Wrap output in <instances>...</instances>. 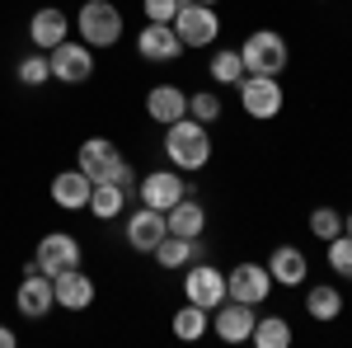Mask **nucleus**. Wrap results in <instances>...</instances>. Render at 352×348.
Wrapping results in <instances>:
<instances>
[{"instance_id":"1","label":"nucleus","mask_w":352,"mask_h":348,"mask_svg":"<svg viewBox=\"0 0 352 348\" xmlns=\"http://www.w3.org/2000/svg\"><path fill=\"white\" fill-rule=\"evenodd\" d=\"M164 156H169V165L197 174L202 165L212 161V132H207V123H197V118L169 123V127H164Z\"/></svg>"},{"instance_id":"2","label":"nucleus","mask_w":352,"mask_h":348,"mask_svg":"<svg viewBox=\"0 0 352 348\" xmlns=\"http://www.w3.org/2000/svg\"><path fill=\"white\" fill-rule=\"evenodd\" d=\"M76 165L89 174V184H122V188L132 184V165H127V156L113 146L109 136H89V141H80Z\"/></svg>"},{"instance_id":"3","label":"nucleus","mask_w":352,"mask_h":348,"mask_svg":"<svg viewBox=\"0 0 352 348\" xmlns=\"http://www.w3.org/2000/svg\"><path fill=\"white\" fill-rule=\"evenodd\" d=\"M240 61H244V76H282L287 71V38L272 33V28H254L249 38L240 43Z\"/></svg>"},{"instance_id":"4","label":"nucleus","mask_w":352,"mask_h":348,"mask_svg":"<svg viewBox=\"0 0 352 348\" xmlns=\"http://www.w3.org/2000/svg\"><path fill=\"white\" fill-rule=\"evenodd\" d=\"M76 28L85 48H113L122 38V10L113 0H85L76 10Z\"/></svg>"},{"instance_id":"5","label":"nucleus","mask_w":352,"mask_h":348,"mask_svg":"<svg viewBox=\"0 0 352 348\" xmlns=\"http://www.w3.org/2000/svg\"><path fill=\"white\" fill-rule=\"evenodd\" d=\"M169 24H174L184 48H212L221 38V14L212 5H197V0H179V14Z\"/></svg>"},{"instance_id":"6","label":"nucleus","mask_w":352,"mask_h":348,"mask_svg":"<svg viewBox=\"0 0 352 348\" xmlns=\"http://www.w3.org/2000/svg\"><path fill=\"white\" fill-rule=\"evenodd\" d=\"M240 104H244V113L249 118H258V123H268V118H277L282 113V85H277V76H244L240 85Z\"/></svg>"},{"instance_id":"7","label":"nucleus","mask_w":352,"mask_h":348,"mask_svg":"<svg viewBox=\"0 0 352 348\" xmlns=\"http://www.w3.org/2000/svg\"><path fill=\"white\" fill-rule=\"evenodd\" d=\"M47 66H52V81L61 85H85L94 76V48H85V43H56L52 52H47Z\"/></svg>"},{"instance_id":"8","label":"nucleus","mask_w":352,"mask_h":348,"mask_svg":"<svg viewBox=\"0 0 352 348\" xmlns=\"http://www.w3.org/2000/svg\"><path fill=\"white\" fill-rule=\"evenodd\" d=\"M272 273L263 264H235L226 273V296H235V301H249V306H263L272 296Z\"/></svg>"},{"instance_id":"9","label":"nucleus","mask_w":352,"mask_h":348,"mask_svg":"<svg viewBox=\"0 0 352 348\" xmlns=\"http://www.w3.org/2000/svg\"><path fill=\"white\" fill-rule=\"evenodd\" d=\"M33 264L43 268L47 278L66 273V268H80V240H76V236H66V231H52V236H43V240H38V259H33Z\"/></svg>"},{"instance_id":"10","label":"nucleus","mask_w":352,"mask_h":348,"mask_svg":"<svg viewBox=\"0 0 352 348\" xmlns=\"http://www.w3.org/2000/svg\"><path fill=\"white\" fill-rule=\"evenodd\" d=\"M184 296H188L192 306H207V311H217L221 301H226V273L212 264H197L192 259L188 278H184Z\"/></svg>"},{"instance_id":"11","label":"nucleus","mask_w":352,"mask_h":348,"mask_svg":"<svg viewBox=\"0 0 352 348\" xmlns=\"http://www.w3.org/2000/svg\"><path fill=\"white\" fill-rule=\"evenodd\" d=\"M169 236V221H164V212H155V207H146L141 203V212L127 216V245H132L136 254H155V245Z\"/></svg>"},{"instance_id":"12","label":"nucleus","mask_w":352,"mask_h":348,"mask_svg":"<svg viewBox=\"0 0 352 348\" xmlns=\"http://www.w3.org/2000/svg\"><path fill=\"white\" fill-rule=\"evenodd\" d=\"M254 320H258V316H254V306H249V301H235V296H226V301H221L217 306V334L221 339H226V344H249V334H254Z\"/></svg>"},{"instance_id":"13","label":"nucleus","mask_w":352,"mask_h":348,"mask_svg":"<svg viewBox=\"0 0 352 348\" xmlns=\"http://www.w3.org/2000/svg\"><path fill=\"white\" fill-rule=\"evenodd\" d=\"M28 38L38 43V52H52L56 43H66V38H71V14H66V10H56V5H43V10L28 19Z\"/></svg>"},{"instance_id":"14","label":"nucleus","mask_w":352,"mask_h":348,"mask_svg":"<svg viewBox=\"0 0 352 348\" xmlns=\"http://www.w3.org/2000/svg\"><path fill=\"white\" fill-rule=\"evenodd\" d=\"M184 193H188V188H184V179H179V170H155V174L141 179V203L155 207V212H169Z\"/></svg>"},{"instance_id":"15","label":"nucleus","mask_w":352,"mask_h":348,"mask_svg":"<svg viewBox=\"0 0 352 348\" xmlns=\"http://www.w3.org/2000/svg\"><path fill=\"white\" fill-rule=\"evenodd\" d=\"M14 306H19V316H28V320H43L56 306L52 278H47V273H28L24 283H19V292H14Z\"/></svg>"},{"instance_id":"16","label":"nucleus","mask_w":352,"mask_h":348,"mask_svg":"<svg viewBox=\"0 0 352 348\" xmlns=\"http://www.w3.org/2000/svg\"><path fill=\"white\" fill-rule=\"evenodd\" d=\"M52 296L61 311H85V306H94V278H85L80 268H66L52 278Z\"/></svg>"},{"instance_id":"17","label":"nucleus","mask_w":352,"mask_h":348,"mask_svg":"<svg viewBox=\"0 0 352 348\" xmlns=\"http://www.w3.org/2000/svg\"><path fill=\"white\" fill-rule=\"evenodd\" d=\"M89 193H94V184H89V174H85L80 165H76V170H61V174L52 179V203L61 207V212L89 207Z\"/></svg>"},{"instance_id":"18","label":"nucleus","mask_w":352,"mask_h":348,"mask_svg":"<svg viewBox=\"0 0 352 348\" xmlns=\"http://www.w3.org/2000/svg\"><path fill=\"white\" fill-rule=\"evenodd\" d=\"M146 113L169 127V123H179V118H188V94L179 90V85H151V94H146Z\"/></svg>"},{"instance_id":"19","label":"nucleus","mask_w":352,"mask_h":348,"mask_svg":"<svg viewBox=\"0 0 352 348\" xmlns=\"http://www.w3.org/2000/svg\"><path fill=\"white\" fill-rule=\"evenodd\" d=\"M136 52L146 57V61H174V57L184 52V43H179L174 24H146L141 38H136Z\"/></svg>"},{"instance_id":"20","label":"nucleus","mask_w":352,"mask_h":348,"mask_svg":"<svg viewBox=\"0 0 352 348\" xmlns=\"http://www.w3.org/2000/svg\"><path fill=\"white\" fill-rule=\"evenodd\" d=\"M164 221H169V236H184V240H197V236L207 231V212H202V203H192V193H184V198L164 212Z\"/></svg>"},{"instance_id":"21","label":"nucleus","mask_w":352,"mask_h":348,"mask_svg":"<svg viewBox=\"0 0 352 348\" xmlns=\"http://www.w3.org/2000/svg\"><path fill=\"white\" fill-rule=\"evenodd\" d=\"M268 273H272V283H282V287H300V278L310 273V259L300 254L296 245H277L268 254Z\"/></svg>"},{"instance_id":"22","label":"nucleus","mask_w":352,"mask_h":348,"mask_svg":"<svg viewBox=\"0 0 352 348\" xmlns=\"http://www.w3.org/2000/svg\"><path fill=\"white\" fill-rule=\"evenodd\" d=\"M305 316L320 320V325L338 320V316H343V292H338L333 283H315V287L305 292Z\"/></svg>"},{"instance_id":"23","label":"nucleus","mask_w":352,"mask_h":348,"mask_svg":"<svg viewBox=\"0 0 352 348\" xmlns=\"http://www.w3.org/2000/svg\"><path fill=\"white\" fill-rule=\"evenodd\" d=\"M249 344L287 348V344H292V320H287V316H258V320H254V334H249Z\"/></svg>"},{"instance_id":"24","label":"nucleus","mask_w":352,"mask_h":348,"mask_svg":"<svg viewBox=\"0 0 352 348\" xmlns=\"http://www.w3.org/2000/svg\"><path fill=\"white\" fill-rule=\"evenodd\" d=\"M197 259V240H184V236H164L155 245V264L160 268H184Z\"/></svg>"},{"instance_id":"25","label":"nucleus","mask_w":352,"mask_h":348,"mask_svg":"<svg viewBox=\"0 0 352 348\" xmlns=\"http://www.w3.org/2000/svg\"><path fill=\"white\" fill-rule=\"evenodd\" d=\"M122 203H127V188L122 184H94V193H89V212L99 221H113L122 212Z\"/></svg>"},{"instance_id":"26","label":"nucleus","mask_w":352,"mask_h":348,"mask_svg":"<svg viewBox=\"0 0 352 348\" xmlns=\"http://www.w3.org/2000/svg\"><path fill=\"white\" fill-rule=\"evenodd\" d=\"M212 81L217 85H240L244 81V61H240V48H221V52H212Z\"/></svg>"},{"instance_id":"27","label":"nucleus","mask_w":352,"mask_h":348,"mask_svg":"<svg viewBox=\"0 0 352 348\" xmlns=\"http://www.w3.org/2000/svg\"><path fill=\"white\" fill-rule=\"evenodd\" d=\"M207 325H212V311L184 301V311L174 316V334H179V339H202V334H207Z\"/></svg>"},{"instance_id":"28","label":"nucleus","mask_w":352,"mask_h":348,"mask_svg":"<svg viewBox=\"0 0 352 348\" xmlns=\"http://www.w3.org/2000/svg\"><path fill=\"white\" fill-rule=\"evenodd\" d=\"M14 76H19V85H24V90H43V85L52 81V66H47V57H24V61H19V71H14Z\"/></svg>"},{"instance_id":"29","label":"nucleus","mask_w":352,"mask_h":348,"mask_svg":"<svg viewBox=\"0 0 352 348\" xmlns=\"http://www.w3.org/2000/svg\"><path fill=\"white\" fill-rule=\"evenodd\" d=\"M324 245H329V268H333L338 278H348V283H352V236L338 231V236L324 240Z\"/></svg>"},{"instance_id":"30","label":"nucleus","mask_w":352,"mask_h":348,"mask_svg":"<svg viewBox=\"0 0 352 348\" xmlns=\"http://www.w3.org/2000/svg\"><path fill=\"white\" fill-rule=\"evenodd\" d=\"M310 231H315L320 240H333V236L343 231V212H338V207H315V212H310Z\"/></svg>"},{"instance_id":"31","label":"nucleus","mask_w":352,"mask_h":348,"mask_svg":"<svg viewBox=\"0 0 352 348\" xmlns=\"http://www.w3.org/2000/svg\"><path fill=\"white\" fill-rule=\"evenodd\" d=\"M188 118H197V123H217L221 118V99L212 94V90H202V94H188Z\"/></svg>"},{"instance_id":"32","label":"nucleus","mask_w":352,"mask_h":348,"mask_svg":"<svg viewBox=\"0 0 352 348\" xmlns=\"http://www.w3.org/2000/svg\"><path fill=\"white\" fill-rule=\"evenodd\" d=\"M141 10H146V24H169L179 14V0H141Z\"/></svg>"},{"instance_id":"33","label":"nucleus","mask_w":352,"mask_h":348,"mask_svg":"<svg viewBox=\"0 0 352 348\" xmlns=\"http://www.w3.org/2000/svg\"><path fill=\"white\" fill-rule=\"evenodd\" d=\"M19 344V339H14V329H5V325H0V348H14Z\"/></svg>"},{"instance_id":"34","label":"nucleus","mask_w":352,"mask_h":348,"mask_svg":"<svg viewBox=\"0 0 352 348\" xmlns=\"http://www.w3.org/2000/svg\"><path fill=\"white\" fill-rule=\"evenodd\" d=\"M343 236H352V212H348V216H343Z\"/></svg>"},{"instance_id":"35","label":"nucleus","mask_w":352,"mask_h":348,"mask_svg":"<svg viewBox=\"0 0 352 348\" xmlns=\"http://www.w3.org/2000/svg\"><path fill=\"white\" fill-rule=\"evenodd\" d=\"M197 5H217V0H197Z\"/></svg>"}]
</instances>
